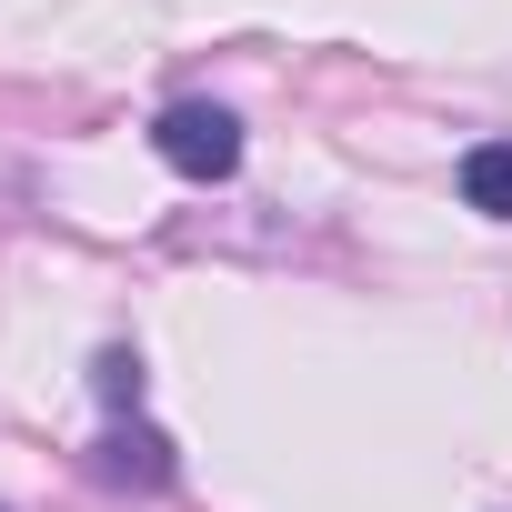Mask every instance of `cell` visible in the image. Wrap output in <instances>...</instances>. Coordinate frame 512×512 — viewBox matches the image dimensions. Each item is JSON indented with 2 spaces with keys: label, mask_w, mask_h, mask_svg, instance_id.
Listing matches in <instances>:
<instances>
[{
  "label": "cell",
  "mask_w": 512,
  "mask_h": 512,
  "mask_svg": "<svg viewBox=\"0 0 512 512\" xmlns=\"http://www.w3.org/2000/svg\"><path fill=\"white\" fill-rule=\"evenodd\" d=\"M462 201L492 211V221H512V141H472L462 151Z\"/></svg>",
  "instance_id": "2"
},
{
  "label": "cell",
  "mask_w": 512,
  "mask_h": 512,
  "mask_svg": "<svg viewBox=\"0 0 512 512\" xmlns=\"http://www.w3.org/2000/svg\"><path fill=\"white\" fill-rule=\"evenodd\" d=\"M151 141H161V161H171V171H191V181H221V171L241 161V121H231L221 101H171Z\"/></svg>",
  "instance_id": "1"
},
{
  "label": "cell",
  "mask_w": 512,
  "mask_h": 512,
  "mask_svg": "<svg viewBox=\"0 0 512 512\" xmlns=\"http://www.w3.org/2000/svg\"><path fill=\"white\" fill-rule=\"evenodd\" d=\"M101 402H141V362L131 352H101Z\"/></svg>",
  "instance_id": "4"
},
{
  "label": "cell",
  "mask_w": 512,
  "mask_h": 512,
  "mask_svg": "<svg viewBox=\"0 0 512 512\" xmlns=\"http://www.w3.org/2000/svg\"><path fill=\"white\" fill-rule=\"evenodd\" d=\"M101 482H171V442L161 432H111L101 442Z\"/></svg>",
  "instance_id": "3"
}]
</instances>
